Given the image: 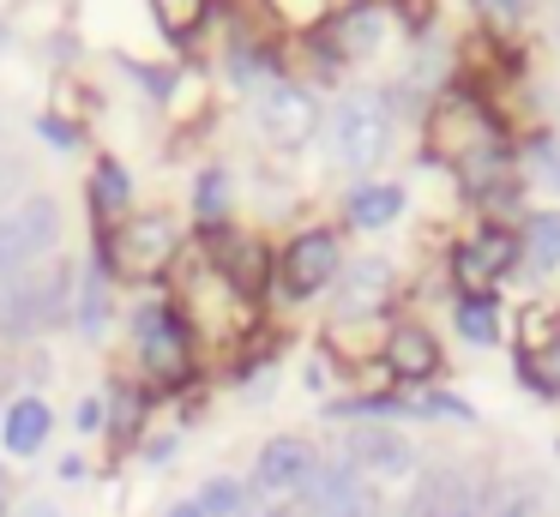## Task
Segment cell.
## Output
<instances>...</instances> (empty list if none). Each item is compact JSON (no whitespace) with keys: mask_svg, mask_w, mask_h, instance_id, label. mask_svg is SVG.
<instances>
[{"mask_svg":"<svg viewBox=\"0 0 560 517\" xmlns=\"http://www.w3.org/2000/svg\"><path fill=\"white\" fill-rule=\"evenodd\" d=\"M73 313V265L49 259L0 283V337H37Z\"/></svg>","mask_w":560,"mask_h":517,"instance_id":"1","label":"cell"},{"mask_svg":"<svg viewBox=\"0 0 560 517\" xmlns=\"http://www.w3.org/2000/svg\"><path fill=\"white\" fill-rule=\"evenodd\" d=\"M55 240H61V204H55L49 192L13 199L0 211V283L31 271L43 252H55Z\"/></svg>","mask_w":560,"mask_h":517,"instance_id":"2","label":"cell"},{"mask_svg":"<svg viewBox=\"0 0 560 517\" xmlns=\"http://www.w3.org/2000/svg\"><path fill=\"white\" fill-rule=\"evenodd\" d=\"M331 151L350 168H380L392 151V115L374 91H350L331 108Z\"/></svg>","mask_w":560,"mask_h":517,"instance_id":"3","label":"cell"},{"mask_svg":"<svg viewBox=\"0 0 560 517\" xmlns=\"http://www.w3.org/2000/svg\"><path fill=\"white\" fill-rule=\"evenodd\" d=\"M307 512L314 517H380V493L350 457H331L307 481Z\"/></svg>","mask_w":560,"mask_h":517,"instance_id":"4","label":"cell"},{"mask_svg":"<svg viewBox=\"0 0 560 517\" xmlns=\"http://www.w3.org/2000/svg\"><path fill=\"white\" fill-rule=\"evenodd\" d=\"M476 512H482V487H476L470 469H428L398 517H476Z\"/></svg>","mask_w":560,"mask_h":517,"instance_id":"5","label":"cell"},{"mask_svg":"<svg viewBox=\"0 0 560 517\" xmlns=\"http://www.w3.org/2000/svg\"><path fill=\"white\" fill-rule=\"evenodd\" d=\"M314 451H307V439H295V433H283V439H271L266 451H259L254 463V487L266 493V500H290V493H307V481H314Z\"/></svg>","mask_w":560,"mask_h":517,"instance_id":"6","label":"cell"},{"mask_svg":"<svg viewBox=\"0 0 560 517\" xmlns=\"http://www.w3.org/2000/svg\"><path fill=\"white\" fill-rule=\"evenodd\" d=\"M338 240L326 235V228H307V235L290 240V252H283V289L290 295H319L326 283H338Z\"/></svg>","mask_w":560,"mask_h":517,"instance_id":"7","label":"cell"},{"mask_svg":"<svg viewBox=\"0 0 560 517\" xmlns=\"http://www.w3.org/2000/svg\"><path fill=\"white\" fill-rule=\"evenodd\" d=\"M133 325H139V343H145L151 367H158L163 379H182L187 373V325L175 319L170 307H158V301H145Z\"/></svg>","mask_w":560,"mask_h":517,"instance_id":"8","label":"cell"},{"mask_svg":"<svg viewBox=\"0 0 560 517\" xmlns=\"http://www.w3.org/2000/svg\"><path fill=\"white\" fill-rule=\"evenodd\" d=\"M343 457H350L362 475H380V481L410 475V469H416V445L404 439V433H392V427H355Z\"/></svg>","mask_w":560,"mask_h":517,"instance_id":"9","label":"cell"},{"mask_svg":"<svg viewBox=\"0 0 560 517\" xmlns=\"http://www.w3.org/2000/svg\"><path fill=\"white\" fill-rule=\"evenodd\" d=\"M259 127L278 144H302L307 132L319 127V108H314V96L295 91V84H266V96H259Z\"/></svg>","mask_w":560,"mask_h":517,"instance_id":"10","label":"cell"},{"mask_svg":"<svg viewBox=\"0 0 560 517\" xmlns=\"http://www.w3.org/2000/svg\"><path fill=\"white\" fill-rule=\"evenodd\" d=\"M175 247V228L163 223V216H133V223L121 228V240H115V259L127 265V271H158L163 259H170Z\"/></svg>","mask_w":560,"mask_h":517,"instance_id":"11","label":"cell"},{"mask_svg":"<svg viewBox=\"0 0 560 517\" xmlns=\"http://www.w3.org/2000/svg\"><path fill=\"white\" fill-rule=\"evenodd\" d=\"M386 367L398 373V379H428V373L440 367V343L422 325H398V331L386 337Z\"/></svg>","mask_w":560,"mask_h":517,"instance_id":"12","label":"cell"},{"mask_svg":"<svg viewBox=\"0 0 560 517\" xmlns=\"http://www.w3.org/2000/svg\"><path fill=\"white\" fill-rule=\"evenodd\" d=\"M0 439H7V451H13V457H31L43 439H49V403H43V397H19V403L7 409Z\"/></svg>","mask_w":560,"mask_h":517,"instance_id":"13","label":"cell"},{"mask_svg":"<svg viewBox=\"0 0 560 517\" xmlns=\"http://www.w3.org/2000/svg\"><path fill=\"white\" fill-rule=\"evenodd\" d=\"M386 283H392V271H386V259H355L350 271H338V301H343V313H368L380 295H386Z\"/></svg>","mask_w":560,"mask_h":517,"instance_id":"14","label":"cell"},{"mask_svg":"<svg viewBox=\"0 0 560 517\" xmlns=\"http://www.w3.org/2000/svg\"><path fill=\"white\" fill-rule=\"evenodd\" d=\"M512 252H518V240H512L506 228H482V240L458 247V277H464V283H482V277L506 271Z\"/></svg>","mask_w":560,"mask_h":517,"instance_id":"15","label":"cell"},{"mask_svg":"<svg viewBox=\"0 0 560 517\" xmlns=\"http://www.w3.org/2000/svg\"><path fill=\"white\" fill-rule=\"evenodd\" d=\"M73 325L85 337H97L103 325H109V277L97 271V265H91L85 277H79V301H73Z\"/></svg>","mask_w":560,"mask_h":517,"instance_id":"16","label":"cell"},{"mask_svg":"<svg viewBox=\"0 0 560 517\" xmlns=\"http://www.w3.org/2000/svg\"><path fill=\"white\" fill-rule=\"evenodd\" d=\"M380 31H386V12H380V7H355V12H343V24L331 31V43H338V55H362V48L380 43Z\"/></svg>","mask_w":560,"mask_h":517,"instance_id":"17","label":"cell"},{"mask_svg":"<svg viewBox=\"0 0 560 517\" xmlns=\"http://www.w3.org/2000/svg\"><path fill=\"white\" fill-rule=\"evenodd\" d=\"M398 211H404L398 187H362L355 204H350V223L355 228H386V223H398Z\"/></svg>","mask_w":560,"mask_h":517,"instance_id":"18","label":"cell"},{"mask_svg":"<svg viewBox=\"0 0 560 517\" xmlns=\"http://www.w3.org/2000/svg\"><path fill=\"white\" fill-rule=\"evenodd\" d=\"M542 512V500H536L530 481H500L494 493H482V512L476 517H536Z\"/></svg>","mask_w":560,"mask_h":517,"instance_id":"19","label":"cell"},{"mask_svg":"<svg viewBox=\"0 0 560 517\" xmlns=\"http://www.w3.org/2000/svg\"><path fill=\"white\" fill-rule=\"evenodd\" d=\"M524 252H530L536 271L560 265V211H536L530 223H524Z\"/></svg>","mask_w":560,"mask_h":517,"instance_id":"20","label":"cell"},{"mask_svg":"<svg viewBox=\"0 0 560 517\" xmlns=\"http://www.w3.org/2000/svg\"><path fill=\"white\" fill-rule=\"evenodd\" d=\"M458 331L470 337V343H494V337H500L494 301H488V295H464L458 301Z\"/></svg>","mask_w":560,"mask_h":517,"instance_id":"21","label":"cell"},{"mask_svg":"<svg viewBox=\"0 0 560 517\" xmlns=\"http://www.w3.org/2000/svg\"><path fill=\"white\" fill-rule=\"evenodd\" d=\"M518 373L536 385V391H560V331L548 337L536 355H518Z\"/></svg>","mask_w":560,"mask_h":517,"instance_id":"22","label":"cell"},{"mask_svg":"<svg viewBox=\"0 0 560 517\" xmlns=\"http://www.w3.org/2000/svg\"><path fill=\"white\" fill-rule=\"evenodd\" d=\"M230 283L247 289V295L266 289V252H259L254 240H235V247H230Z\"/></svg>","mask_w":560,"mask_h":517,"instance_id":"23","label":"cell"},{"mask_svg":"<svg viewBox=\"0 0 560 517\" xmlns=\"http://www.w3.org/2000/svg\"><path fill=\"white\" fill-rule=\"evenodd\" d=\"M199 505H206V517H242L247 512V487L230 475L206 481V493H199Z\"/></svg>","mask_w":560,"mask_h":517,"instance_id":"24","label":"cell"},{"mask_svg":"<svg viewBox=\"0 0 560 517\" xmlns=\"http://www.w3.org/2000/svg\"><path fill=\"white\" fill-rule=\"evenodd\" d=\"M97 211H109V216H121V204H127V175H121V163H97Z\"/></svg>","mask_w":560,"mask_h":517,"instance_id":"25","label":"cell"},{"mask_svg":"<svg viewBox=\"0 0 560 517\" xmlns=\"http://www.w3.org/2000/svg\"><path fill=\"white\" fill-rule=\"evenodd\" d=\"M158 19H163V31H170V36H182V31H194L199 0H158Z\"/></svg>","mask_w":560,"mask_h":517,"instance_id":"26","label":"cell"},{"mask_svg":"<svg viewBox=\"0 0 560 517\" xmlns=\"http://www.w3.org/2000/svg\"><path fill=\"white\" fill-rule=\"evenodd\" d=\"M416 415H452V421H470V409H464L458 397H446V391H428L422 403H416Z\"/></svg>","mask_w":560,"mask_h":517,"instance_id":"27","label":"cell"},{"mask_svg":"<svg viewBox=\"0 0 560 517\" xmlns=\"http://www.w3.org/2000/svg\"><path fill=\"white\" fill-rule=\"evenodd\" d=\"M199 211H206V216L223 211V175H206V180H199Z\"/></svg>","mask_w":560,"mask_h":517,"instance_id":"28","label":"cell"},{"mask_svg":"<svg viewBox=\"0 0 560 517\" xmlns=\"http://www.w3.org/2000/svg\"><path fill=\"white\" fill-rule=\"evenodd\" d=\"M13 192H19V163H0V211L13 204Z\"/></svg>","mask_w":560,"mask_h":517,"instance_id":"29","label":"cell"},{"mask_svg":"<svg viewBox=\"0 0 560 517\" xmlns=\"http://www.w3.org/2000/svg\"><path fill=\"white\" fill-rule=\"evenodd\" d=\"M79 427H103V403H97V397H85V403H79Z\"/></svg>","mask_w":560,"mask_h":517,"instance_id":"30","label":"cell"},{"mask_svg":"<svg viewBox=\"0 0 560 517\" xmlns=\"http://www.w3.org/2000/svg\"><path fill=\"white\" fill-rule=\"evenodd\" d=\"M13 517H61V505H49V500H31V505H19Z\"/></svg>","mask_w":560,"mask_h":517,"instance_id":"31","label":"cell"},{"mask_svg":"<svg viewBox=\"0 0 560 517\" xmlns=\"http://www.w3.org/2000/svg\"><path fill=\"white\" fill-rule=\"evenodd\" d=\"M170 517H206V505H199V500H182V505H170Z\"/></svg>","mask_w":560,"mask_h":517,"instance_id":"32","label":"cell"},{"mask_svg":"<svg viewBox=\"0 0 560 517\" xmlns=\"http://www.w3.org/2000/svg\"><path fill=\"white\" fill-rule=\"evenodd\" d=\"M494 7L506 12V19H518V12H524V0H494Z\"/></svg>","mask_w":560,"mask_h":517,"instance_id":"33","label":"cell"},{"mask_svg":"<svg viewBox=\"0 0 560 517\" xmlns=\"http://www.w3.org/2000/svg\"><path fill=\"white\" fill-rule=\"evenodd\" d=\"M0 517H7V475H0Z\"/></svg>","mask_w":560,"mask_h":517,"instance_id":"34","label":"cell"},{"mask_svg":"<svg viewBox=\"0 0 560 517\" xmlns=\"http://www.w3.org/2000/svg\"><path fill=\"white\" fill-rule=\"evenodd\" d=\"M259 517H290V512H283V505H271V512H259Z\"/></svg>","mask_w":560,"mask_h":517,"instance_id":"35","label":"cell"}]
</instances>
